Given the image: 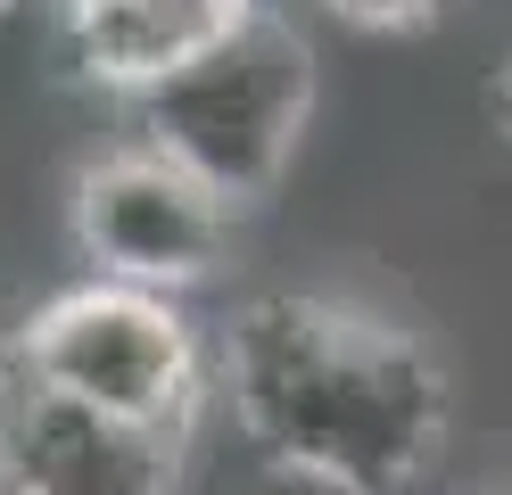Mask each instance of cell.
<instances>
[{
	"instance_id": "cell-1",
	"label": "cell",
	"mask_w": 512,
	"mask_h": 495,
	"mask_svg": "<svg viewBox=\"0 0 512 495\" xmlns=\"http://www.w3.org/2000/svg\"><path fill=\"white\" fill-rule=\"evenodd\" d=\"M215 405L265 471L323 495H405L438 462L455 388L422 330L331 289L248 297L215 339Z\"/></svg>"
},
{
	"instance_id": "cell-2",
	"label": "cell",
	"mask_w": 512,
	"mask_h": 495,
	"mask_svg": "<svg viewBox=\"0 0 512 495\" xmlns=\"http://www.w3.org/2000/svg\"><path fill=\"white\" fill-rule=\"evenodd\" d=\"M306 116H314V42L298 33V17L256 0V17L232 42H215L199 66L133 99V141L166 149L207 190L248 207L290 174Z\"/></svg>"
},
{
	"instance_id": "cell-3",
	"label": "cell",
	"mask_w": 512,
	"mask_h": 495,
	"mask_svg": "<svg viewBox=\"0 0 512 495\" xmlns=\"http://www.w3.org/2000/svg\"><path fill=\"white\" fill-rule=\"evenodd\" d=\"M0 347L25 372H42L50 388L91 396V405L133 413V421H157V429H182V438H199V421L215 405V347L182 314V297L124 289L100 273L25 306Z\"/></svg>"
},
{
	"instance_id": "cell-4",
	"label": "cell",
	"mask_w": 512,
	"mask_h": 495,
	"mask_svg": "<svg viewBox=\"0 0 512 495\" xmlns=\"http://www.w3.org/2000/svg\"><path fill=\"white\" fill-rule=\"evenodd\" d=\"M232 215H240L232 198L207 190L190 165H174L149 141L100 149L67 198V223H75V248L91 273L124 281V289H157V297H190L199 281L223 273Z\"/></svg>"
},
{
	"instance_id": "cell-5",
	"label": "cell",
	"mask_w": 512,
	"mask_h": 495,
	"mask_svg": "<svg viewBox=\"0 0 512 495\" xmlns=\"http://www.w3.org/2000/svg\"><path fill=\"white\" fill-rule=\"evenodd\" d=\"M190 438L50 388L0 347V495H182Z\"/></svg>"
},
{
	"instance_id": "cell-6",
	"label": "cell",
	"mask_w": 512,
	"mask_h": 495,
	"mask_svg": "<svg viewBox=\"0 0 512 495\" xmlns=\"http://www.w3.org/2000/svg\"><path fill=\"white\" fill-rule=\"evenodd\" d=\"M248 17H256V0H116L108 17L67 25V66L133 108L141 91L199 66L215 42H232Z\"/></svg>"
},
{
	"instance_id": "cell-7",
	"label": "cell",
	"mask_w": 512,
	"mask_h": 495,
	"mask_svg": "<svg viewBox=\"0 0 512 495\" xmlns=\"http://www.w3.org/2000/svg\"><path fill=\"white\" fill-rule=\"evenodd\" d=\"M331 17H347V25H364V33H413V25H430L446 0H323Z\"/></svg>"
},
{
	"instance_id": "cell-8",
	"label": "cell",
	"mask_w": 512,
	"mask_h": 495,
	"mask_svg": "<svg viewBox=\"0 0 512 495\" xmlns=\"http://www.w3.org/2000/svg\"><path fill=\"white\" fill-rule=\"evenodd\" d=\"M50 9H58V25H83V17H108L116 0H50Z\"/></svg>"
},
{
	"instance_id": "cell-9",
	"label": "cell",
	"mask_w": 512,
	"mask_h": 495,
	"mask_svg": "<svg viewBox=\"0 0 512 495\" xmlns=\"http://www.w3.org/2000/svg\"><path fill=\"white\" fill-rule=\"evenodd\" d=\"M9 9H17V0H0V17H9Z\"/></svg>"
}]
</instances>
